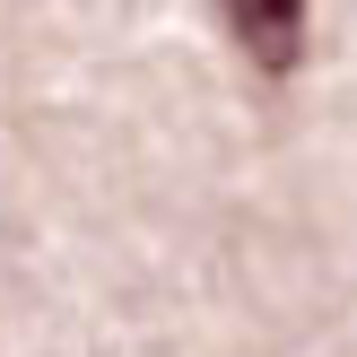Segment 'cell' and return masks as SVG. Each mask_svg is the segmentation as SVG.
<instances>
[{"mask_svg": "<svg viewBox=\"0 0 357 357\" xmlns=\"http://www.w3.org/2000/svg\"><path fill=\"white\" fill-rule=\"evenodd\" d=\"M218 17L236 35V52L271 79H288L305 61V0H218Z\"/></svg>", "mask_w": 357, "mask_h": 357, "instance_id": "6da1fadb", "label": "cell"}]
</instances>
